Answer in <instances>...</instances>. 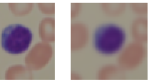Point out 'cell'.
I'll use <instances>...</instances> for the list:
<instances>
[{
	"instance_id": "cell-1",
	"label": "cell",
	"mask_w": 150,
	"mask_h": 82,
	"mask_svg": "<svg viewBox=\"0 0 150 82\" xmlns=\"http://www.w3.org/2000/svg\"><path fill=\"white\" fill-rule=\"evenodd\" d=\"M32 39V33L28 27L20 24L10 25L2 31L1 46L7 53L19 54L28 49Z\"/></svg>"
},
{
	"instance_id": "cell-2",
	"label": "cell",
	"mask_w": 150,
	"mask_h": 82,
	"mask_svg": "<svg viewBox=\"0 0 150 82\" xmlns=\"http://www.w3.org/2000/svg\"><path fill=\"white\" fill-rule=\"evenodd\" d=\"M125 34L122 28L113 24L99 27L94 38L96 50L103 54H112L117 52L124 43Z\"/></svg>"
}]
</instances>
